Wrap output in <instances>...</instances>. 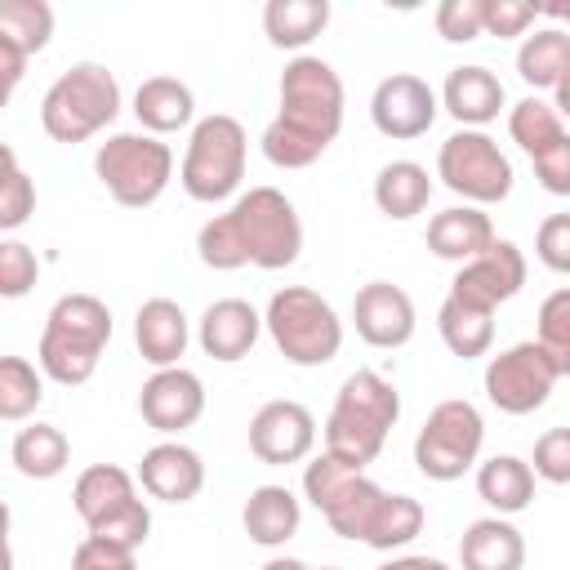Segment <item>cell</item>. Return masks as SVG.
<instances>
[{"mask_svg":"<svg viewBox=\"0 0 570 570\" xmlns=\"http://www.w3.org/2000/svg\"><path fill=\"white\" fill-rule=\"evenodd\" d=\"M9 459H13V468H18L27 481H53V476L71 463V441H67V432L53 428V423H27V428L13 432Z\"/></svg>","mask_w":570,"mask_h":570,"instance_id":"obj_28","label":"cell"},{"mask_svg":"<svg viewBox=\"0 0 570 570\" xmlns=\"http://www.w3.org/2000/svg\"><path fill=\"white\" fill-rule=\"evenodd\" d=\"M120 116V85L102 62H71L40 98V125L53 142H85Z\"/></svg>","mask_w":570,"mask_h":570,"instance_id":"obj_5","label":"cell"},{"mask_svg":"<svg viewBox=\"0 0 570 570\" xmlns=\"http://www.w3.org/2000/svg\"><path fill=\"white\" fill-rule=\"evenodd\" d=\"M494 240H499L494 236V223L476 205H450V209H441V214L428 218V249L436 258H445V263H459L463 267V263L481 258Z\"/></svg>","mask_w":570,"mask_h":570,"instance_id":"obj_21","label":"cell"},{"mask_svg":"<svg viewBox=\"0 0 570 570\" xmlns=\"http://www.w3.org/2000/svg\"><path fill=\"white\" fill-rule=\"evenodd\" d=\"M316 450V419L303 401H267L249 419V454L267 468L303 463Z\"/></svg>","mask_w":570,"mask_h":570,"instance_id":"obj_14","label":"cell"},{"mask_svg":"<svg viewBox=\"0 0 570 570\" xmlns=\"http://www.w3.org/2000/svg\"><path fill=\"white\" fill-rule=\"evenodd\" d=\"M503 107H508L503 80L481 62L454 67L441 85V111H450L459 120V129H481V125L499 120Z\"/></svg>","mask_w":570,"mask_h":570,"instance_id":"obj_19","label":"cell"},{"mask_svg":"<svg viewBox=\"0 0 570 570\" xmlns=\"http://www.w3.org/2000/svg\"><path fill=\"white\" fill-rule=\"evenodd\" d=\"M436 111H441V94L423 76H410V71L383 76L370 94V120L392 142L423 138L436 125Z\"/></svg>","mask_w":570,"mask_h":570,"instance_id":"obj_12","label":"cell"},{"mask_svg":"<svg viewBox=\"0 0 570 570\" xmlns=\"http://www.w3.org/2000/svg\"><path fill=\"white\" fill-rule=\"evenodd\" d=\"M71 570H138V552L120 548V543H107L98 534H85L71 552Z\"/></svg>","mask_w":570,"mask_h":570,"instance_id":"obj_47","label":"cell"},{"mask_svg":"<svg viewBox=\"0 0 570 570\" xmlns=\"http://www.w3.org/2000/svg\"><path fill=\"white\" fill-rule=\"evenodd\" d=\"M423 530V503L414 494H383L374 521H370V534H365V548L374 552H396L405 548L410 539H419Z\"/></svg>","mask_w":570,"mask_h":570,"instance_id":"obj_34","label":"cell"},{"mask_svg":"<svg viewBox=\"0 0 570 570\" xmlns=\"http://www.w3.org/2000/svg\"><path fill=\"white\" fill-rule=\"evenodd\" d=\"M27 53L18 49V45H9V40H0V76H4V98H13V89H18V80H22V71H27Z\"/></svg>","mask_w":570,"mask_h":570,"instance_id":"obj_49","label":"cell"},{"mask_svg":"<svg viewBox=\"0 0 570 570\" xmlns=\"http://www.w3.org/2000/svg\"><path fill=\"white\" fill-rule=\"evenodd\" d=\"M240 525H245L249 543L285 548L303 525V503L289 485H254L245 508H240Z\"/></svg>","mask_w":570,"mask_h":570,"instance_id":"obj_23","label":"cell"},{"mask_svg":"<svg viewBox=\"0 0 570 570\" xmlns=\"http://www.w3.org/2000/svg\"><path fill=\"white\" fill-rule=\"evenodd\" d=\"M258 570H312V566L298 561V557H272V561H263Z\"/></svg>","mask_w":570,"mask_h":570,"instance_id":"obj_52","label":"cell"},{"mask_svg":"<svg viewBox=\"0 0 570 570\" xmlns=\"http://www.w3.org/2000/svg\"><path fill=\"white\" fill-rule=\"evenodd\" d=\"M187 343H191V321L174 298H147L134 312V347L151 370L178 365Z\"/></svg>","mask_w":570,"mask_h":570,"instance_id":"obj_20","label":"cell"},{"mask_svg":"<svg viewBox=\"0 0 570 570\" xmlns=\"http://www.w3.org/2000/svg\"><path fill=\"white\" fill-rule=\"evenodd\" d=\"M539 13H548V18H561V22H570V4H548V9H539Z\"/></svg>","mask_w":570,"mask_h":570,"instance_id":"obj_53","label":"cell"},{"mask_svg":"<svg viewBox=\"0 0 570 570\" xmlns=\"http://www.w3.org/2000/svg\"><path fill=\"white\" fill-rule=\"evenodd\" d=\"M432 200V174L419 165V160H387L379 174H374V205L383 218H414L423 214Z\"/></svg>","mask_w":570,"mask_h":570,"instance_id":"obj_27","label":"cell"},{"mask_svg":"<svg viewBox=\"0 0 570 570\" xmlns=\"http://www.w3.org/2000/svg\"><path fill=\"white\" fill-rule=\"evenodd\" d=\"M343 129V80L316 53H294L281 71V111L258 147L276 169H307Z\"/></svg>","mask_w":570,"mask_h":570,"instance_id":"obj_1","label":"cell"},{"mask_svg":"<svg viewBox=\"0 0 570 570\" xmlns=\"http://www.w3.org/2000/svg\"><path fill=\"white\" fill-rule=\"evenodd\" d=\"M325 27H330L325 0H267L263 9V31L276 49H307Z\"/></svg>","mask_w":570,"mask_h":570,"instance_id":"obj_30","label":"cell"},{"mask_svg":"<svg viewBox=\"0 0 570 570\" xmlns=\"http://www.w3.org/2000/svg\"><path fill=\"white\" fill-rule=\"evenodd\" d=\"M463 570H525V534L508 517H481L459 539Z\"/></svg>","mask_w":570,"mask_h":570,"instance_id":"obj_24","label":"cell"},{"mask_svg":"<svg viewBox=\"0 0 570 570\" xmlns=\"http://www.w3.org/2000/svg\"><path fill=\"white\" fill-rule=\"evenodd\" d=\"M436 330H441V343L459 356V361H476L490 352L494 343V316L490 312H476L459 298L445 294V303L436 307Z\"/></svg>","mask_w":570,"mask_h":570,"instance_id":"obj_31","label":"cell"},{"mask_svg":"<svg viewBox=\"0 0 570 570\" xmlns=\"http://www.w3.org/2000/svg\"><path fill=\"white\" fill-rule=\"evenodd\" d=\"M138 485L156 503H191L205 490V459L183 441H156L138 463Z\"/></svg>","mask_w":570,"mask_h":570,"instance_id":"obj_18","label":"cell"},{"mask_svg":"<svg viewBox=\"0 0 570 570\" xmlns=\"http://www.w3.org/2000/svg\"><path fill=\"white\" fill-rule=\"evenodd\" d=\"M508 134H512V142L534 160L539 151H548L552 142H561L570 129H566V120L557 116V107L552 102H543V98H521L517 107H508Z\"/></svg>","mask_w":570,"mask_h":570,"instance_id":"obj_33","label":"cell"},{"mask_svg":"<svg viewBox=\"0 0 570 570\" xmlns=\"http://www.w3.org/2000/svg\"><path fill=\"white\" fill-rule=\"evenodd\" d=\"M138 476H129L116 463H94L76 476L71 485V508L85 521V530H98L102 521H111L116 512H125L129 503H138Z\"/></svg>","mask_w":570,"mask_h":570,"instance_id":"obj_22","label":"cell"},{"mask_svg":"<svg viewBox=\"0 0 570 570\" xmlns=\"http://www.w3.org/2000/svg\"><path fill=\"white\" fill-rule=\"evenodd\" d=\"M263 330L272 334L276 352L298 365V370H316L330 365L343 352V321L334 312L330 298H321L307 285H285L267 298L263 312Z\"/></svg>","mask_w":570,"mask_h":570,"instance_id":"obj_4","label":"cell"},{"mask_svg":"<svg viewBox=\"0 0 570 570\" xmlns=\"http://www.w3.org/2000/svg\"><path fill=\"white\" fill-rule=\"evenodd\" d=\"M36 276H40L36 249L22 245V240H13V236H4L0 240V294L4 298H22L36 285Z\"/></svg>","mask_w":570,"mask_h":570,"instance_id":"obj_42","label":"cell"},{"mask_svg":"<svg viewBox=\"0 0 570 570\" xmlns=\"http://www.w3.org/2000/svg\"><path fill=\"white\" fill-rule=\"evenodd\" d=\"M557 379H561V374H557L552 356H548L534 338L503 347L499 356L485 361V374H481L485 401H490L494 410H503V414H517V419H521V414H534L539 405H548Z\"/></svg>","mask_w":570,"mask_h":570,"instance_id":"obj_11","label":"cell"},{"mask_svg":"<svg viewBox=\"0 0 570 570\" xmlns=\"http://www.w3.org/2000/svg\"><path fill=\"white\" fill-rule=\"evenodd\" d=\"M552 107H557V116L570 125V76H566V80L552 89Z\"/></svg>","mask_w":570,"mask_h":570,"instance_id":"obj_51","label":"cell"},{"mask_svg":"<svg viewBox=\"0 0 570 570\" xmlns=\"http://www.w3.org/2000/svg\"><path fill=\"white\" fill-rule=\"evenodd\" d=\"M379 570H450L441 557H392V561H383Z\"/></svg>","mask_w":570,"mask_h":570,"instance_id":"obj_50","label":"cell"},{"mask_svg":"<svg viewBox=\"0 0 570 570\" xmlns=\"http://www.w3.org/2000/svg\"><path fill=\"white\" fill-rule=\"evenodd\" d=\"M94 174L125 209H147L174 178V151L156 134H111L94 151Z\"/></svg>","mask_w":570,"mask_h":570,"instance_id":"obj_7","label":"cell"},{"mask_svg":"<svg viewBox=\"0 0 570 570\" xmlns=\"http://www.w3.org/2000/svg\"><path fill=\"white\" fill-rule=\"evenodd\" d=\"M352 325H356L361 343L396 352V347H405L414 338V303H410V294L401 285L370 281L352 298Z\"/></svg>","mask_w":570,"mask_h":570,"instance_id":"obj_16","label":"cell"},{"mask_svg":"<svg viewBox=\"0 0 570 570\" xmlns=\"http://www.w3.org/2000/svg\"><path fill=\"white\" fill-rule=\"evenodd\" d=\"M89 534H98V539H107V543H120V548H142L147 543V534H151V508H147V499H138V503H129L125 512H116L111 521H102L98 530H89Z\"/></svg>","mask_w":570,"mask_h":570,"instance_id":"obj_46","label":"cell"},{"mask_svg":"<svg viewBox=\"0 0 570 570\" xmlns=\"http://www.w3.org/2000/svg\"><path fill=\"white\" fill-rule=\"evenodd\" d=\"M0 165H4V174H0V232H18L36 214V183L18 165L13 147H0Z\"/></svg>","mask_w":570,"mask_h":570,"instance_id":"obj_37","label":"cell"},{"mask_svg":"<svg viewBox=\"0 0 570 570\" xmlns=\"http://www.w3.org/2000/svg\"><path fill=\"white\" fill-rule=\"evenodd\" d=\"M352 476H361V468H352V463L334 459L330 450H321V454L303 468V499H307L316 512H325V508L343 494V485H347Z\"/></svg>","mask_w":570,"mask_h":570,"instance_id":"obj_39","label":"cell"},{"mask_svg":"<svg viewBox=\"0 0 570 570\" xmlns=\"http://www.w3.org/2000/svg\"><path fill=\"white\" fill-rule=\"evenodd\" d=\"M481 441H485V419L472 401L463 396L436 401L414 436V468L428 481H459L463 472L476 468Z\"/></svg>","mask_w":570,"mask_h":570,"instance_id":"obj_9","label":"cell"},{"mask_svg":"<svg viewBox=\"0 0 570 570\" xmlns=\"http://www.w3.org/2000/svg\"><path fill=\"white\" fill-rule=\"evenodd\" d=\"M436 178L476 209L512 196V160L485 129H454L436 151Z\"/></svg>","mask_w":570,"mask_h":570,"instance_id":"obj_10","label":"cell"},{"mask_svg":"<svg viewBox=\"0 0 570 570\" xmlns=\"http://www.w3.org/2000/svg\"><path fill=\"white\" fill-rule=\"evenodd\" d=\"M383 485H374L365 472L361 476H352L347 485H343V494L321 512L325 517V525L338 534V539H352V543H365V534H370V521H374V512H379V503H383Z\"/></svg>","mask_w":570,"mask_h":570,"instance_id":"obj_32","label":"cell"},{"mask_svg":"<svg viewBox=\"0 0 570 570\" xmlns=\"http://www.w3.org/2000/svg\"><path fill=\"white\" fill-rule=\"evenodd\" d=\"M196 254H200V263L214 267V272L249 267V263H245V249H240V240H236V232H232V223H227V214H214V218L196 232Z\"/></svg>","mask_w":570,"mask_h":570,"instance_id":"obj_40","label":"cell"},{"mask_svg":"<svg viewBox=\"0 0 570 570\" xmlns=\"http://www.w3.org/2000/svg\"><path fill=\"white\" fill-rule=\"evenodd\" d=\"M525 285V254L512 240H494L481 258L463 263L450 281V298L476 307V312H499L508 298H517Z\"/></svg>","mask_w":570,"mask_h":570,"instance_id":"obj_13","label":"cell"},{"mask_svg":"<svg viewBox=\"0 0 570 570\" xmlns=\"http://www.w3.org/2000/svg\"><path fill=\"white\" fill-rule=\"evenodd\" d=\"M138 414L160 436H178L183 428H191L205 414V383H200V374H191L187 365L151 370V379L138 392Z\"/></svg>","mask_w":570,"mask_h":570,"instance_id":"obj_15","label":"cell"},{"mask_svg":"<svg viewBox=\"0 0 570 570\" xmlns=\"http://www.w3.org/2000/svg\"><path fill=\"white\" fill-rule=\"evenodd\" d=\"M530 468H534V476L548 481V485H570V428H548V432L534 441Z\"/></svg>","mask_w":570,"mask_h":570,"instance_id":"obj_43","label":"cell"},{"mask_svg":"<svg viewBox=\"0 0 570 570\" xmlns=\"http://www.w3.org/2000/svg\"><path fill=\"white\" fill-rule=\"evenodd\" d=\"M534 254L548 272L570 276V214H548L534 232Z\"/></svg>","mask_w":570,"mask_h":570,"instance_id":"obj_45","label":"cell"},{"mask_svg":"<svg viewBox=\"0 0 570 570\" xmlns=\"http://www.w3.org/2000/svg\"><path fill=\"white\" fill-rule=\"evenodd\" d=\"M401 419V392L374 370H352L334 396V410L325 419V450L352 468L365 472L387 445V432Z\"/></svg>","mask_w":570,"mask_h":570,"instance_id":"obj_3","label":"cell"},{"mask_svg":"<svg viewBox=\"0 0 570 570\" xmlns=\"http://www.w3.org/2000/svg\"><path fill=\"white\" fill-rule=\"evenodd\" d=\"M45 401V370H36L27 356H0V419L22 423Z\"/></svg>","mask_w":570,"mask_h":570,"instance_id":"obj_35","label":"cell"},{"mask_svg":"<svg viewBox=\"0 0 570 570\" xmlns=\"http://www.w3.org/2000/svg\"><path fill=\"white\" fill-rule=\"evenodd\" d=\"M436 36L450 45H468L485 36V0H441L436 4Z\"/></svg>","mask_w":570,"mask_h":570,"instance_id":"obj_41","label":"cell"},{"mask_svg":"<svg viewBox=\"0 0 570 570\" xmlns=\"http://www.w3.org/2000/svg\"><path fill=\"white\" fill-rule=\"evenodd\" d=\"M476 494L494 508V517H517L534 503V468L517 454H494L476 463Z\"/></svg>","mask_w":570,"mask_h":570,"instance_id":"obj_26","label":"cell"},{"mask_svg":"<svg viewBox=\"0 0 570 570\" xmlns=\"http://www.w3.org/2000/svg\"><path fill=\"white\" fill-rule=\"evenodd\" d=\"M134 116H138L142 134H156V138L178 134L196 116V94L178 76H147L134 89Z\"/></svg>","mask_w":570,"mask_h":570,"instance_id":"obj_25","label":"cell"},{"mask_svg":"<svg viewBox=\"0 0 570 570\" xmlns=\"http://www.w3.org/2000/svg\"><path fill=\"white\" fill-rule=\"evenodd\" d=\"M539 18V4L530 0H485V36H499V40H525L530 27Z\"/></svg>","mask_w":570,"mask_h":570,"instance_id":"obj_44","label":"cell"},{"mask_svg":"<svg viewBox=\"0 0 570 570\" xmlns=\"http://www.w3.org/2000/svg\"><path fill=\"white\" fill-rule=\"evenodd\" d=\"M539 347L552 356V365H557V374L566 379L570 374V285H561V289H552L543 303H539Z\"/></svg>","mask_w":570,"mask_h":570,"instance_id":"obj_38","label":"cell"},{"mask_svg":"<svg viewBox=\"0 0 570 570\" xmlns=\"http://www.w3.org/2000/svg\"><path fill=\"white\" fill-rule=\"evenodd\" d=\"M258 334H263V316H258V307L245 303V298H214V303L200 312V321H196V343H200V352L214 356V361H223V365L245 361V356L254 352Z\"/></svg>","mask_w":570,"mask_h":570,"instance_id":"obj_17","label":"cell"},{"mask_svg":"<svg viewBox=\"0 0 570 570\" xmlns=\"http://www.w3.org/2000/svg\"><path fill=\"white\" fill-rule=\"evenodd\" d=\"M530 165H534V178H539L543 191L570 196V134H566L561 142H552L548 151H539Z\"/></svg>","mask_w":570,"mask_h":570,"instance_id":"obj_48","label":"cell"},{"mask_svg":"<svg viewBox=\"0 0 570 570\" xmlns=\"http://www.w3.org/2000/svg\"><path fill=\"white\" fill-rule=\"evenodd\" d=\"M312 570H343V566H312Z\"/></svg>","mask_w":570,"mask_h":570,"instance_id":"obj_54","label":"cell"},{"mask_svg":"<svg viewBox=\"0 0 570 570\" xmlns=\"http://www.w3.org/2000/svg\"><path fill=\"white\" fill-rule=\"evenodd\" d=\"M53 36V9L45 0H4L0 4V40L18 45L27 58H36Z\"/></svg>","mask_w":570,"mask_h":570,"instance_id":"obj_36","label":"cell"},{"mask_svg":"<svg viewBox=\"0 0 570 570\" xmlns=\"http://www.w3.org/2000/svg\"><path fill=\"white\" fill-rule=\"evenodd\" d=\"M227 223L245 249V263L263 267V272H281L289 263H298L303 254V223L298 209L285 191L276 187H249L232 200Z\"/></svg>","mask_w":570,"mask_h":570,"instance_id":"obj_8","label":"cell"},{"mask_svg":"<svg viewBox=\"0 0 570 570\" xmlns=\"http://www.w3.org/2000/svg\"><path fill=\"white\" fill-rule=\"evenodd\" d=\"M107 343H111V307L98 294H62L45 316L36 365L45 370V379L62 387H80L94 379Z\"/></svg>","mask_w":570,"mask_h":570,"instance_id":"obj_2","label":"cell"},{"mask_svg":"<svg viewBox=\"0 0 570 570\" xmlns=\"http://www.w3.org/2000/svg\"><path fill=\"white\" fill-rule=\"evenodd\" d=\"M517 76L530 89H557L570 76V31L566 27H539L517 45Z\"/></svg>","mask_w":570,"mask_h":570,"instance_id":"obj_29","label":"cell"},{"mask_svg":"<svg viewBox=\"0 0 570 570\" xmlns=\"http://www.w3.org/2000/svg\"><path fill=\"white\" fill-rule=\"evenodd\" d=\"M245 156H249V138H245V125L227 111H214V116H200L187 134V151H183V165H178V183L191 200L200 205H218L227 200L240 178H245Z\"/></svg>","mask_w":570,"mask_h":570,"instance_id":"obj_6","label":"cell"}]
</instances>
